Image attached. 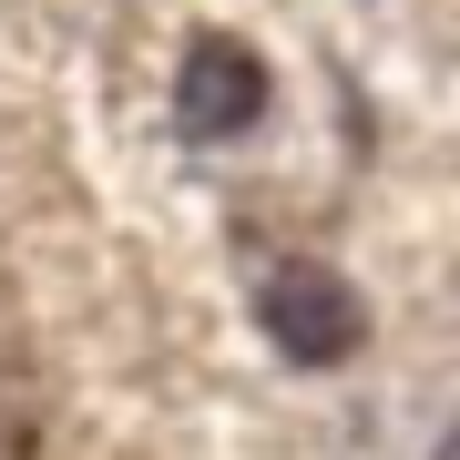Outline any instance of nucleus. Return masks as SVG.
Here are the masks:
<instances>
[{
	"instance_id": "nucleus-1",
	"label": "nucleus",
	"mask_w": 460,
	"mask_h": 460,
	"mask_svg": "<svg viewBox=\"0 0 460 460\" xmlns=\"http://www.w3.org/2000/svg\"><path fill=\"white\" fill-rule=\"evenodd\" d=\"M256 317H266V338H277V358H296V368H338V358L368 348L358 287H348L338 266H317V256L277 266V277L256 287Z\"/></svg>"
},
{
	"instance_id": "nucleus-2",
	"label": "nucleus",
	"mask_w": 460,
	"mask_h": 460,
	"mask_svg": "<svg viewBox=\"0 0 460 460\" xmlns=\"http://www.w3.org/2000/svg\"><path fill=\"white\" fill-rule=\"evenodd\" d=\"M174 123H184V144H235V133H256V123H266V62H256V41L205 31L195 51H184V72H174Z\"/></svg>"
}]
</instances>
